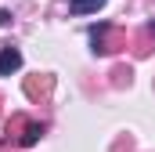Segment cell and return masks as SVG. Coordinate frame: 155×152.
I'll return each instance as SVG.
<instances>
[{
    "label": "cell",
    "mask_w": 155,
    "mask_h": 152,
    "mask_svg": "<svg viewBox=\"0 0 155 152\" xmlns=\"http://www.w3.org/2000/svg\"><path fill=\"white\" fill-rule=\"evenodd\" d=\"M97 7H105V0H69V11L72 15H90Z\"/></svg>",
    "instance_id": "obj_2"
},
{
    "label": "cell",
    "mask_w": 155,
    "mask_h": 152,
    "mask_svg": "<svg viewBox=\"0 0 155 152\" xmlns=\"http://www.w3.org/2000/svg\"><path fill=\"white\" fill-rule=\"evenodd\" d=\"M40 134H43V127H36V123H29V127H25V134H22V145H33V141H36Z\"/></svg>",
    "instance_id": "obj_3"
},
{
    "label": "cell",
    "mask_w": 155,
    "mask_h": 152,
    "mask_svg": "<svg viewBox=\"0 0 155 152\" xmlns=\"http://www.w3.org/2000/svg\"><path fill=\"white\" fill-rule=\"evenodd\" d=\"M22 65V54H18V47H0V76L15 73Z\"/></svg>",
    "instance_id": "obj_1"
}]
</instances>
